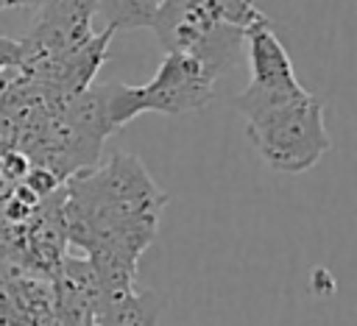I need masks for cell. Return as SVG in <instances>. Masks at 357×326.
I'll list each match as a JSON object with an SVG mask.
<instances>
[{
    "label": "cell",
    "mask_w": 357,
    "mask_h": 326,
    "mask_svg": "<svg viewBox=\"0 0 357 326\" xmlns=\"http://www.w3.org/2000/svg\"><path fill=\"white\" fill-rule=\"evenodd\" d=\"M243 45L248 47L251 81L243 92H237L231 98V106H234V111L243 114V120H248L259 111L293 103V100H304L312 95L296 78L290 53L282 45V39L276 36L271 20L251 25L243 36Z\"/></svg>",
    "instance_id": "2"
},
{
    "label": "cell",
    "mask_w": 357,
    "mask_h": 326,
    "mask_svg": "<svg viewBox=\"0 0 357 326\" xmlns=\"http://www.w3.org/2000/svg\"><path fill=\"white\" fill-rule=\"evenodd\" d=\"M165 309V298L153 290L120 287L98 290L95 326H156Z\"/></svg>",
    "instance_id": "8"
},
{
    "label": "cell",
    "mask_w": 357,
    "mask_h": 326,
    "mask_svg": "<svg viewBox=\"0 0 357 326\" xmlns=\"http://www.w3.org/2000/svg\"><path fill=\"white\" fill-rule=\"evenodd\" d=\"M245 137L276 173H304L332 148L324 106L312 95L248 117Z\"/></svg>",
    "instance_id": "1"
},
{
    "label": "cell",
    "mask_w": 357,
    "mask_h": 326,
    "mask_svg": "<svg viewBox=\"0 0 357 326\" xmlns=\"http://www.w3.org/2000/svg\"><path fill=\"white\" fill-rule=\"evenodd\" d=\"M114 31L112 28H103L100 33H95L89 42H84L78 50L61 56V59H53V61H45V64H36L31 70H25L22 75L70 98V95H78L81 89H86L89 84H95V75L106 59V50H109V42H112Z\"/></svg>",
    "instance_id": "6"
},
{
    "label": "cell",
    "mask_w": 357,
    "mask_h": 326,
    "mask_svg": "<svg viewBox=\"0 0 357 326\" xmlns=\"http://www.w3.org/2000/svg\"><path fill=\"white\" fill-rule=\"evenodd\" d=\"M215 81L218 78L190 53L165 50V59L156 75L148 84L137 86L142 114L145 111H162V114L201 111L215 95Z\"/></svg>",
    "instance_id": "4"
},
{
    "label": "cell",
    "mask_w": 357,
    "mask_h": 326,
    "mask_svg": "<svg viewBox=\"0 0 357 326\" xmlns=\"http://www.w3.org/2000/svg\"><path fill=\"white\" fill-rule=\"evenodd\" d=\"M56 326H95L98 281L86 256H64L50 276Z\"/></svg>",
    "instance_id": "7"
},
{
    "label": "cell",
    "mask_w": 357,
    "mask_h": 326,
    "mask_svg": "<svg viewBox=\"0 0 357 326\" xmlns=\"http://www.w3.org/2000/svg\"><path fill=\"white\" fill-rule=\"evenodd\" d=\"M42 0H0V8H39Z\"/></svg>",
    "instance_id": "10"
},
{
    "label": "cell",
    "mask_w": 357,
    "mask_h": 326,
    "mask_svg": "<svg viewBox=\"0 0 357 326\" xmlns=\"http://www.w3.org/2000/svg\"><path fill=\"white\" fill-rule=\"evenodd\" d=\"M98 0H42L39 14L31 31L20 39L22 47V67L20 72L61 59L89 42L92 33V14Z\"/></svg>",
    "instance_id": "3"
},
{
    "label": "cell",
    "mask_w": 357,
    "mask_h": 326,
    "mask_svg": "<svg viewBox=\"0 0 357 326\" xmlns=\"http://www.w3.org/2000/svg\"><path fill=\"white\" fill-rule=\"evenodd\" d=\"M70 125L103 148L106 137L117 134L126 123L142 114L139 106V89L123 81H106V84H89L78 95H70L61 106Z\"/></svg>",
    "instance_id": "5"
},
{
    "label": "cell",
    "mask_w": 357,
    "mask_h": 326,
    "mask_svg": "<svg viewBox=\"0 0 357 326\" xmlns=\"http://www.w3.org/2000/svg\"><path fill=\"white\" fill-rule=\"evenodd\" d=\"M165 0H98L95 14L106 20L112 31H131V28H153Z\"/></svg>",
    "instance_id": "9"
}]
</instances>
